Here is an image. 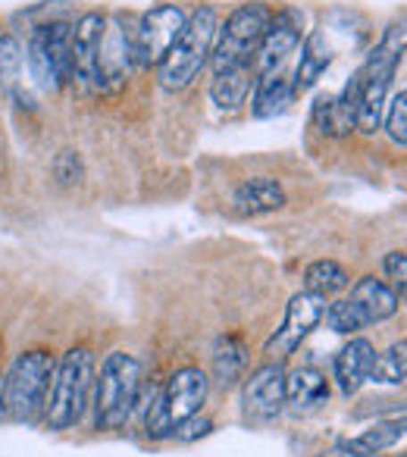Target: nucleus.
Segmentation results:
<instances>
[{
  "instance_id": "2",
  "label": "nucleus",
  "mask_w": 407,
  "mask_h": 457,
  "mask_svg": "<svg viewBox=\"0 0 407 457\" xmlns=\"http://www.w3.org/2000/svg\"><path fill=\"white\" fill-rule=\"evenodd\" d=\"M54 370H57V361L51 351H22L10 363L7 376L0 379V420L29 423L38 413H45Z\"/></svg>"
},
{
  "instance_id": "9",
  "label": "nucleus",
  "mask_w": 407,
  "mask_h": 457,
  "mask_svg": "<svg viewBox=\"0 0 407 457\" xmlns=\"http://www.w3.org/2000/svg\"><path fill=\"white\" fill-rule=\"evenodd\" d=\"M185 22H188V16H185V10L176 7V4H160V7H151L147 13H141V20L135 22V29H132L135 66L147 70V66L163 63L170 47L176 45V38L182 35Z\"/></svg>"
},
{
  "instance_id": "8",
  "label": "nucleus",
  "mask_w": 407,
  "mask_h": 457,
  "mask_svg": "<svg viewBox=\"0 0 407 457\" xmlns=\"http://www.w3.org/2000/svg\"><path fill=\"white\" fill-rule=\"evenodd\" d=\"M26 63L38 91H60L72 82V22H47L32 29L26 45Z\"/></svg>"
},
{
  "instance_id": "6",
  "label": "nucleus",
  "mask_w": 407,
  "mask_h": 457,
  "mask_svg": "<svg viewBox=\"0 0 407 457\" xmlns=\"http://www.w3.org/2000/svg\"><path fill=\"white\" fill-rule=\"evenodd\" d=\"M270 20H273V10L267 4H261V0H251V4H242L238 10H232L226 16V22H220L217 29V41H213L211 51V70L226 72L238 70V66H254Z\"/></svg>"
},
{
  "instance_id": "7",
  "label": "nucleus",
  "mask_w": 407,
  "mask_h": 457,
  "mask_svg": "<svg viewBox=\"0 0 407 457\" xmlns=\"http://www.w3.org/2000/svg\"><path fill=\"white\" fill-rule=\"evenodd\" d=\"M211 392V379L197 367H182L170 376L163 392L157 395L154 407L145 417V432L151 438H172L185 420L201 413L204 401Z\"/></svg>"
},
{
  "instance_id": "30",
  "label": "nucleus",
  "mask_w": 407,
  "mask_h": 457,
  "mask_svg": "<svg viewBox=\"0 0 407 457\" xmlns=\"http://www.w3.org/2000/svg\"><path fill=\"white\" fill-rule=\"evenodd\" d=\"M85 176V166H82V157H79L76 151H60L57 160H54V179H57L60 185H76L82 182Z\"/></svg>"
},
{
  "instance_id": "17",
  "label": "nucleus",
  "mask_w": 407,
  "mask_h": 457,
  "mask_svg": "<svg viewBox=\"0 0 407 457\" xmlns=\"http://www.w3.org/2000/svg\"><path fill=\"white\" fill-rule=\"evenodd\" d=\"M286 207V191L276 179L257 176V179H245L236 191H232V213L236 216H263L273 213V210Z\"/></svg>"
},
{
  "instance_id": "22",
  "label": "nucleus",
  "mask_w": 407,
  "mask_h": 457,
  "mask_svg": "<svg viewBox=\"0 0 407 457\" xmlns=\"http://www.w3.org/2000/svg\"><path fill=\"white\" fill-rule=\"evenodd\" d=\"M257 82L254 66H238V70L213 72L211 79V101L217 104L223 113H236L242 110V104L248 101L251 85Z\"/></svg>"
},
{
  "instance_id": "26",
  "label": "nucleus",
  "mask_w": 407,
  "mask_h": 457,
  "mask_svg": "<svg viewBox=\"0 0 407 457\" xmlns=\"http://www.w3.org/2000/svg\"><path fill=\"white\" fill-rule=\"evenodd\" d=\"M370 379L379 382V386H401L407 379V338L388 345L382 354H376Z\"/></svg>"
},
{
  "instance_id": "13",
  "label": "nucleus",
  "mask_w": 407,
  "mask_h": 457,
  "mask_svg": "<svg viewBox=\"0 0 407 457\" xmlns=\"http://www.w3.org/2000/svg\"><path fill=\"white\" fill-rule=\"evenodd\" d=\"M104 29H107V16L95 10L72 22V82L85 85L88 91H97V57H101Z\"/></svg>"
},
{
  "instance_id": "4",
  "label": "nucleus",
  "mask_w": 407,
  "mask_h": 457,
  "mask_svg": "<svg viewBox=\"0 0 407 457\" xmlns=\"http://www.w3.org/2000/svg\"><path fill=\"white\" fill-rule=\"evenodd\" d=\"M220 16L213 7H197L188 16L182 35L176 38V45L170 47V54L163 57V63L157 66V82L166 91H182L197 79V72L211 63L213 41H217Z\"/></svg>"
},
{
  "instance_id": "31",
  "label": "nucleus",
  "mask_w": 407,
  "mask_h": 457,
  "mask_svg": "<svg viewBox=\"0 0 407 457\" xmlns=\"http://www.w3.org/2000/svg\"><path fill=\"white\" fill-rule=\"evenodd\" d=\"M382 270H386V279L392 282V292L398 295V301H407V254H401V251L386 254Z\"/></svg>"
},
{
  "instance_id": "29",
  "label": "nucleus",
  "mask_w": 407,
  "mask_h": 457,
  "mask_svg": "<svg viewBox=\"0 0 407 457\" xmlns=\"http://www.w3.org/2000/svg\"><path fill=\"white\" fill-rule=\"evenodd\" d=\"M386 132L395 145H407V91L392 97V104L386 107Z\"/></svg>"
},
{
  "instance_id": "25",
  "label": "nucleus",
  "mask_w": 407,
  "mask_h": 457,
  "mask_svg": "<svg viewBox=\"0 0 407 457\" xmlns=\"http://www.w3.org/2000/svg\"><path fill=\"white\" fill-rule=\"evenodd\" d=\"M351 286V276L342 263L336 261H313L304 270V292H313L320 298H329V295L342 292Z\"/></svg>"
},
{
  "instance_id": "5",
  "label": "nucleus",
  "mask_w": 407,
  "mask_h": 457,
  "mask_svg": "<svg viewBox=\"0 0 407 457\" xmlns=\"http://www.w3.org/2000/svg\"><path fill=\"white\" fill-rule=\"evenodd\" d=\"M141 363L126 351H110L101 361V373L95 379V426L97 429H120L129 423L138 407Z\"/></svg>"
},
{
  "instance_id": "27",
  "label": "nucleus",
  "mask_w": 407,
  "mask_h": 457,
  "mask_svg": "<svg viewBox=\"0 0 407 457\" xmlns=\"http://www.w3.org/2000/svg\"><path fill=\"white\" fill-rule=\"evenodd\" d=\"M22 63H26V54H22L20 41L13 35H0V85L7 91L20 88Z\"/></svg>"
},
{
  "instance_id": "14",
  "label": "nucleus",
  "mask_w": 407,
  "mask_h": 457,
  "mask_svg": "<svg viewBox=\"0 0 407 457\" xmlns=\"http://www.w3.org/2000/svg\"><path fill=\"white\" fill-rule=\"evenodd\" d=\"M301 32H304V13L301 10L286 7L279 13H273L267 35H263V45L257 51L254 70L263 72V70H276V66H286V60L298 51Z\"/></svg>"
},
{
  "instance_id": "20",
  "label": "nucleus",
  "mask_w": 407,
  "mask_h": 457,
  "mask_svg": "<svg viewBox=\"0 0 407 457\" xmlns=\"http://www.w3.org/2000/svg\"><path fill=\"white\" fill-rule=\"evenodd\" d=\"M376 361V348L367 338H351L336 354V382L345 395H357L361 386L370 379V370Z\"/></svg>"
},
{
  "instance_id": "33",
  "label": "nucleus",
  "mask_w": 407,
  "mask_h": 457,
  "mask_svg": "<svg viewBox=\"0 0 407 457\" xmlns=\"http://www.w3.org/2000/svg\"><path fill=\"white\" fill-rule=\"evenodd\" d=\"M323 457H351V454H348V451H342V448H336L332 454H323Z\"/></svg>"
},
{
  "instance_id": "19",
  "label": "nucleus",
  "mask_w": 407,
  "mask_h": 457,
  "mask_svg": "<svg viewBox=\"0 0 407 457\" xmlns=\"http://www.w3.org/2000/svg\"><path fill=\"white\" fill-rule=\"evenodd\" d=\"M329 401V379L317 367H298L286 373V404L295 413H313Z\"/></svg>"
},
{
  "instance_id": "16",
  "label": "nucleus",
  "mask_w": 407,
  "mask_h": 457,
  "mask_svg": "<svg viewBox=\"0 0 407 457\" xmlns=\"http://www.w3.org/2000/svg\"><path fill=\"white\" fill-rule=\"evenodd\" d=\"M332 60H336V47H332L329 35L323 29L307 35L304 47H301V60L292 72V97L307 95L320 82V76L332 66Z\"/></svg>"
},
{
  "instance_id": "11",
  "label": "nucleus",
  "mask_w": 407,
  "mask_h": 457,
  "mask_svg": "<svg viewBox=\"0 0 407 457\" xmlns=\"http://www.w3.org/2000/svg\"><path fill=\"white\" fill-rule=\"evenodd\" d=\"M286 407V367L282 361H267L245 376L242 411L248 423H270Z\"/></svg>"
},
{
  "instance_id": "23",
  "label": "nucleus",
  "mask_w": 407,
  "mask_h": 457,
  "mask_svg": "<svg viewBox=\"0 0 407 457\" xmlns=\"http://www.w3.org/2000/svg\"><path fill=\"white\" fill-rule=\"evenodd\" d=\"M404 436H407V420L395 417V420H382V423L370 426V429H363L361 436L342 442L338 448L348 451L351 457H379L382 451L395 448Z\"/></svg>"
},
{
  "instance_id": "12",
  "label": "nucleus",
  "mask_w": 407,
  "mask_h": 457,
  "mask_svg": "<svg viewBox=\"0 0 407 457\" xmlns=\"http://www.w3.org/2000/svg\"><path fill=\"white\" fill-rule=\"evenodd\" d=\"M135 70L132 57V29L122 26L120 16L107 20L101 41V57H97V95H113L126 85Z\"/></svg>"
},
{
  "instance_id": "24",
  "label": "nucleus",
  "mask_w": 407,
  "mask_h": 457,
  "mask_svg": "<svg viewBox=\"0 0 407 457\" xmlns=\"http://www.w3.org/2000/svg\"><path fill=\"white\" fill-rule=\"evenodd\" d=\"M248 367V345L238 336H220L213 345V376L220 386H232L245 376Z\"/></svg>"
},
{
  "instance_id": "28",
  "label": "nucleus",
  "mask_w": 407,
  "mask_h": 457,
  "mask_svg": "<svg viewBox=\"0 0 407 457\" xmlns=\"http://www.w3.org/2000/svg\"><path fill=\"white\" fill-rule=\"evenodd\" d=\"M323 320H326V326H329L332 332H338V336H354V332L367 329V320L361 317V311H357L348 298L326 304Z\"/></svg>"
},
{
  "instance_id": "18",
  "label": "nucleus",
  "mask_w": 407,
  "mask_h": 457,
  "mask_svg": "<svg viewBox=\"0 0 407 457\" xmlns=\"http://www.w3.org/2000/svg\"><path fill=\"white\" fill-rule=\"evenodd\" d=\"M348 301L361 311V317L367 320V326L395 317L398 307H401V301H398V295L392 292V286L382 282V279H376V276H361V279L351 286Z\"/></svg>"
},
{
  "instance_id": "3",
  "label": "nucleus",
  "mask_w": 407,
  "mask_h": 457,
  "mask_svg": "<svg viewBox=\"0 0 407 457\" xmlns=\"http://www.w3.org/2000/svg\"><path fill=\"white\" fill-rule=\"evenodd\" d=\"M95 354L88 348H70L57 361L51 382V395L45 404L47 429L63 432L82 423L85 411L91 407V392H95Z\"/></svg>"
},
{
  "instance_id": "15",
  "label": "nucleus",
  "mask_w": 407,
  "mask_h": 457,
  "mask_svg": "<svg viewBox=\"0 0 407 457\" xmlns=\"http://www.w3.org/2000/svg\"><path fill=\"white\" fill-rule=\"evenodd\" d=\"M357 104H361V70L348 79L342 95L320 97L313 107V122L329 138H345L357 129Z\"/></svg>"
},
{
  "instance_id": "32",
  "label": "nucleus",
  "mask_w": 407,
  "mask_h": 457,
  "mask_svg": "<svg viewBox=\"0 0 407 457\" xmlns=\"http://www.w3.org/2000/svg\"><path fill=\"white\" fill-rule=\"evenodd\" d=\"M213 429V423L211 420H197V413L191 420H185L182 426H179V432L176 436L182 438V442H195V438H201V436H207V432Z\"/></svg>"
},
{
  "instance_id": "10",
  "label": "nucleus",
  "mask_w": 407,
  "mask_h": 457,
  "mask_svg": "<svg viewBox=\"0 0 407 457\" xmlns=\"http://www.w3.org/2000/svg\"><path fill=\"white\" fill-rule=\"evenodd\" d=\"M323 313H326V298H320V295H313V292L295 295L286 307L282 326L273 332V338H270L267 348H263L267 361H286L288 354H295V351L301 348V342L320 326Z\"/></svg>"
},
{
  "instance_id": "21",
  "label": "nucleus",
  "mask_w": 407,
  "mask_h": 457,
  "mask_svg": "<svg viewBox=\"0 0 407 457\" xmlns=\"http://www.w3.org/2000/svg\"><path fill=\"white\" fill-rule=\"evenodd\" d=\"M288 101H292V76L286 72V66L257 72L254 101H251V110H254L257 120L279 116L288 107Z\"/></svg>"
},
{
  "instance_id": "1",
  "label": "nucleus",
  "mask_w": 407,
  "mask_h": 457,
  "mask_svg": "<svg viewBox=\"0 0 407 457\" xmlns=\"http://www.w3.org/2000/svg\"><path fill=\"white\" fill-rule=\"evenodd\" d=\"M407 54V20H398L382 32L379 45L361 66V104H357V132L376 135L386 116V97L401 57Z\"/></svg>"
}]
</instances>
